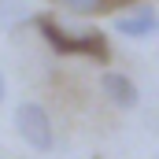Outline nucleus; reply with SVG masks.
Segmentation results:
<instances>
[{
  "label": "nucleus",
  "instance_id": "obj_1",
  "mask_svg": "<svg viewBox=\"0 0 159 159\" xmlns=\"http://www.w3.org/2000/svg\"><path fill=\"white\" fill-rule=\"evenodd\" d=\"M41 30V37L48 41V48L52 52H59V56H89V59H96V63H107L111 59V48H107V41L100 30H89V34H67V30H59V22L56 19H48V15H37L34 19Z\"/></svg>",
  "mask_w": 159,
  "mask_h": 159
},
{
  "label": "nucleus",
  "instance_id": "obj_2",
  "mask_svg": "<svg viewBox=\"0 0 159 159\" xmlns=\"http://www.w3.org/2000/svg\"><path fill=\"white\" fill-rule=\"evenodd\" d=\"M15 129H19V137H22L30 148H37V152H48V148L56 144L52 119H48V111H44L41 104H34V100H26V104L15 107Z\"/></svg>",
  "mask_w": 159,
  "mask_h": 159
},
{
  "label": "nucleus",
  "instance_id": "obj_3",
  "mask_svg": "<svg viewBox=\"0 0 159 159\" xmlns=\"http://www.w3.org/2000/svg\"><path fill=\"white\" fill-rule=\"evenodd\" d=\"M100 89H104V96L115 107H122V111H133L137 107V85L126 78V74H119V70H104L100 74Z\"/></svg>",
  "mask_w": 159,
  "mask_h": 159
},
{
  "label": "nucleus",
  "instance_id": "obj_4",
  "mask_svg": "<svg viewBox=\"0 0 159 159\" xmlns=\"http://www.w3.org/2000/svg\"><path fill=\"white\" fill-rule=\"evenodd\" d=\"M115 30L126 34V37H152V34H159V15L152 7H137L133 15H119L115 19Z\"/></svg>",
  "mask_w": 159,
  "mask_h": 159
},
{
  "label": "nucleus",
  "instance_id": "obj_5",
  "mask_svg": "<svg viewBox=\"0 0 159 159\" xmlns=\"http://www.w3.org/2000/svg\"><path fill=\"white\" fill-rule=\"evenodd\" d=\"M56 4L74 11V15H100V11H107V0H56Z\"/></svg>",
  "mask_w": 159,
  "mask_h": 159
},
{
  "label": "nucleus",
  "instance_id": "obj_6",
  "mask_svg": "<svg viewBox=\"0 0 159 159\" xmlns=\"http://www.w3.org/2000/svg\"><path fill=\"white\" fill-rule=\"evenodd\" d=\"M4 96H7V81H4V74H0V104H4Z\"/></svg>",
  "mask_w": 159,
  "mask_h": 159
},
{
  "label": "nucleus",
  "instance_id": "obj_7",
  "mask_svg": "<svg viewBox=\"0 0 159 159\" xmlns=\"http://www.w3.org/2000/svg\"><path fill=\"white\" fill-rule=\"evenodd\" d=\"M119 4H126V0H107V7H119Z\"/></svg>",
  "mask_w": 159,
  "mask_h": 159
}]
</instances>
